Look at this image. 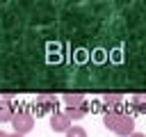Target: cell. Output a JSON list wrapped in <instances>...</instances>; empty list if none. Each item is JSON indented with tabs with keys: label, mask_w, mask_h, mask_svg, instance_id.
<instances>
[{
	"label": "cell",
	"mask_w": 146,
	"mask_h": 137,
	"mask_svg": "<svg viewBox=\"0 0 146 137\" xmlns=\"http://www.w3.org/2000/svg\"><path fill=\"white\" fill-rule=\"evenodd\" d=\"M103 123H105V126H107L112 132H116L119 137H130V135L135 132V119H132V116H128V114L105 112Z\"/></svg>",
	"instance_id": "6da1fadb"
},
{
	"label": "cell",
	"mask_w": 146,
	"mask_h": 137,
	"mask_svg": "<svg viewBox=\"0 0 146 137\" xmlns=\"http://www.w3.org/2000/svg\"><path fill=\"white\" fill-rule=\"evenodd\" d=\"M11 126H14V132L25 135V132H30L34 128V116L30 112H25V110H18L14 114V119H11Z\"/></svg>",
	"instance_id": "7a4b0ae2"
},
{
	"label": "cell",
	"mask_w": 146,
	"mask_h": 137,
	"mask_svg": "<svg viewBox=\"0 0 146 137\" xmlns=\"http://www.w3.org/2000/svg\"><path fill=\"white\" fill-rule=\"evenodd\" d=\"M57 112V98L50 94L36 96V114H55Z\"/></svg>",
	"instance_id": "3957f363"
},
{
	"label": "cell",
	"mask_w": 146,
	"mask_h": 137,
	"mask_svg": "<svg viewBox=\"0 0 146 137\" xmlns=\"http://www.w3.org/2000/svg\"><path fill=\"white\" fill-rule=\"evenodd\" d=\"M71 126H73V121H71L64 112H55V114H50V128H52L55 132H66Z\"/></svg>",
	"instance_id": "277c9868"
},
{
	"label": "cell",
	"mask_w": 146,
	"mask_h": 137,
	"mask_svg": "<svg viewBox=\"0 0 146 137\" xmlns=\"http://www.w3.org/2000/svg\"><path fill=\"white\" fill-rule=\"evenodd\" d=\"M103 105L107 112H116V114H123V96L119 94H112V96H103Z\"/></svg>",
	"instance_id": "5b68a950"
},
{
	"label": "cell",
	"mask_w": 146,
	"mask_h": 137,
	"mask_svg": "<svg viewBox=\"0 0 146 137\" xmlns=\"http://www.w3.org/2000/svg\"><path fill=\"white\" fill-rule=\"evenodd\" d=\"M14 114H16V110H14V105H11V98L9 96H2L0 98V123H11V119H14Z\"/></svg>",
	"instance_id": "8992f818"
},
{
	"label": "cell",
	"mask_w": 146,
	"mask_h": 137,
	"mask_svg": "<svg viewBox=\"0 0 146 137\" xmlns=\"http://www.w3.org/2000/svg\"><path fill=\"white\" fill-rule=\"evenodd\" d=\"M64 105L66 107H82V105H87V98L82 94H66L64 96Z\"/></svg>",
	"instance_id": "52a82bcc"
},
{
	"label": "cell",
	"mask_w": 146,
	"mask_h": 137,
	"mask_svg": "<svg viewBox=\"0 0 146 137\" xmlns=\"http://www.w3.org/2000/svg\"><path fill=\"white\" fill-rule=\"evenodd\" d=\"M87 112H89V107H87V105H82V107H66V110H64V114H66L71 121L84 119V116H87Z\"/></svg>",
	"instance_id": "ba28073f"
},
{
	"label": "cell",
	"mask_w": 146,
	"mask_h": 137,
	"mask_svg": "<svg viewBox=\"0 0 146 137\" xmlns=\"http://www.w3.org/2000/svg\"><path fill=\"white\" fill-rule=\"evenodd\" d=\"M132 107H135L137 112H146V94L132 96Z\"/></svg>",
	"instance_id": "9c48e42d"
},
{
	"label": "cell",
	"mask_w": 146,
	"mask_h": 137,
	"mask_svg": "<svg viewBox=\"0 0 146 137\" xmlns=\"http://www.w3.org/2000/svg\"><path fill=\"white\" fill-rule=\"evenodd\" d=\"M66 137H87V130L84 128H78V126H71L66 130Z\"/></svg>",
	"instance_id": "30bf717a"
},
{
	"label": "cell",
	"mask_w": 146,
	"mask_h": 137,
	"mask_svg": "<svg viewBox=\"0 0 146 137\" xmlns=\"http://www.w3.org/2000/svg\"><path fill=\"white\" fill-rule=\"evenodd\" d=\"M130 137H146V135H144V132H132Z\"/></svg>",
	"instance_id": "8fae6325"
},
{
	"label": "cell",
	"mask_w": 146,
	"mask_h": 137,
	"mask_svg": "<svg viewBox=\"0 0 146 137\" xmlns=\"http://www.w3.org/2000/svg\"><path fill=\"white\" fill-rule=\"evenodd\" d=\"M9 137H25V135H18V132H11Z\"/></svg>",
	"instance_id": "7c38bea8"
},
{
	"label": "cell",
	"mask_w": 146,
	"mask_h": 137,
	"mask_svg": "<svg viewBox=\"0 0 146 137\" xmlns=\"http://www.w3.org/2000/svg\"><path fill=\"white\" fill-rule=\"evenodd\" d=\"M0 137H9V135H7V132H5V130H0Z\"/></svg>",
	"instance_id": "4fadbf2b"
}]
</instances>
